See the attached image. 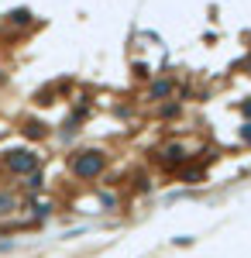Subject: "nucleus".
I'll list each match as a JSON object with an SVG mask.
<instances>
[{"label":"nucleus","instance_id":"f257e3e1","mask_svg":"<svg viewBox=\"0 0 251 258\" xmlns=\"http://www.w3.org/2000/svg\"><path fill=\"white\" fill-rule=\"evenodd\" d=\"M107 165V155L103 152H76L73 155V172L79 179H97Z\"/></svg>","mask_w":251,"mask_h":258},{"label":"nucleus","instance_id":"f03ea898","mask_svg":"<svg viewBox=\"0 0 251 258\" xmlns=\"http://www.w3.org/2000/svg\"><path fill=\"white\" fill-rule=\"evenodd\" d=\"M7 169L11 172H18V176H28V172H35L38 169V155L35 152H24V148H18V152H7Z\"/></svg>","mask_w":251,"mask_h":258},{"label":"nucleus","instance_id":"7ed1b4c3","mask_svg":"<svg viewBox=\"0 0 251 258\" xmlns=\"http://www.w3.org/2000/svg\"><path fill=\"white\" fill-rule=\"evenodd\" d=\"M182 159H186V148H182V145H165V148L158 152V162L169 165V169H175Z\"/></svg>","mask_w":251,"mask_h":258},{"label":"nucleus","instance_id":"20e7f679","mask_svg":"<svg viewBox=\"0 0 251 258\" xmlns=\"http://www.w3.org/2000/svg\"><path fill=\"white\" fill-rule=\"evenodd\" d=\"M169 90H172V86H169V80H165V83H155V86H152V97L155 100H158V97H169Z\"/></svg>","mask_w":251,"mask_h":258},{"label":"nucleus","instance_id":"39448f33","mask_svg":"<svg viewBox=\"0 0 251 258\" xmlns=\"http://www.w3.org/2000/svg\"><path fill=\"white\" fill-rule=\"evenodd\" d=\"M24 135H35V138H41V135H45V127H41L38 120H31V124H24Z\"/></svg>","mask_w":251,"mask_h":258},{"label":"nucleus","instance_id":"423d86ee","mask_svg":"<svg viewBox=\"0 0 251 258\" xmlns=\"http://www.w3.org/2000/svg\"><path fill=\"white\" fill-rule=\"evenodd\" d=\"M11 18L18 21V24H28V21H31V14H28V11H14V14H11Z\"/></svg>","mask_w":251,"mask_h":258},{"label":"nucleus","instance_id":"0eeeda50","mask_svg":"<svg viewBox=\"0 0 251 258\" xmlns=\"http://www.w3.org/2000/svg\"><path fill=\"white\" fill-rule=\"evenodd\" d=\"M11 207H14V200H11V197H0V214H11Z\"/></svg>","mask_w":251,"mask_h":258},{"label":"nucleus","instance_id":"6e6552de","mask_svg":"<svg viewBox=\"0 0 251 258\" xmlns=\"http://www.w3.org/2000/svg\"><path fill=\"white\" fill-rule=\"evenodd\" d=\"M241 135H244V141H251V124H244V131H241Z\"/></svg>","mask_w":251,"mask_h":258},{"label":"nucleus","instance_id":"1a4fd4ad","mask_svg":"<svg viewBox=\"0 0 251 258\" xmlns=\"http://www.w3.org/2000/svg\"><path fill=\"white\" fill-rule=\"evenodd\" d=\"M244 114H251V103H244Z\"/></svg>","mask_w":251,"mask_h":258}]
</instances>
